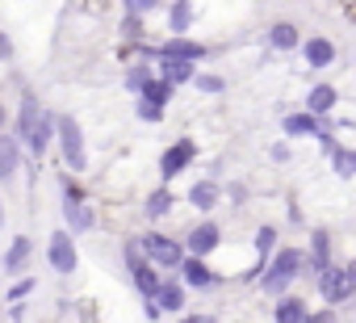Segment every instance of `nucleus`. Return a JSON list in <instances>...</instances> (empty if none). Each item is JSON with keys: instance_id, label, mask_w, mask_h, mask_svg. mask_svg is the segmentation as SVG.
Here are the masks:
<instances>
[{"instance_id": "f257e3e1", "label": "nucleus", "mask_w": 356, "mask_h": 323, "mask_svg": "<svg viewBox=\"0 0 356 323\" xmlns=\"http://www.w3.org/2000/svg\"><path fill=\"white\" fill-rule=\"evenodd\" d=\"M138 248H143V256H147L151 265H159V269H176V265L185 260V244H176V239H168V235H143Z\"/></svg>"}, {"instance_id": "f03ea898", "label": "nucleus", "mask_w": 356, "mask_h": 323, "mask_svg": "<svg viewBox=\"0 0 356 323\" xmlns=\"http://www.w3.org/2000/svg\"><path fill=\"white\" fill-rule=\"evenodd\" d=\"M55 130H59V143H63V159H67V168L72 173H84V134L76 126V118H55Z\"/></svg>"}, {"instance_id": "7ed1b4c3", "label": "nucleus", "mask_w": 356, "mask_h": 323, "mask_svg": "<svg viewBox=\"0 0 356 323\" xmlns=\"http://www.w3.org/2000/svg\"><path fill=\"white\" fill-rule=\"evenodd\" d=\"M63 219L72 231H88L92 227V210L84 206V189L76 181H63Z\"/></svg>"}, {"instance_id": "20e7f679", "label": "nucleus", "mask_w": 356, "mask_h": 323, "mask_svg": "<svg viewBox=\"0 0 356 323\" xmlns=\"http://www.w3.org/2000/svg\"><path fill=\"white\" fill-rule=\"evenodd\" d=\"M318 290H323V298L335 306V302H348L352 294H356V281H352V273L348 269H318Z\"/></svg>"}, {"instance_id": "39448f33", "label": "nucleus", "mask_w": 356, "mask_h": 323, "mask_svg": "<svg viewBox=\"0 0 356 323\" xmlns=\"http://www.w3.org/2000/svg\"><path fill=\"white\" fill-rule=\"evenodd\" d=\"M193 155H197V147H193V139H181V143H172L168 151H163V159H159V173H163V181H172V177H181L189 164H193Z\"/></svg>"}, {"instance_id": "423d86ee", "label": "nucleus", "mask_w": 356, "mask_h": 323, "mask_svg": "<svg viewBox=\"0 0 356 323\" xmlns=\"http://www.w3.org/2000/svg\"><path fill=\"white\" fill-rule=\"evenodd\" d=\"M47 260H51L55 273H72V269H76V244H72L67 231H55V235H51V244H47Z\"/></svg>"}, {"instance_id": "0eeeda50", "label": "nucleus", "mask_w": 356, "mask_h": 323, "mask_svg": "<svg viewBox=\"0 0 356 323\" xmlns=\"http://www.w3.org/2000/svg\"><path fill=\"white\" fill-rule=\"evenodd\" d=\"M218 244H222V231H218V223H197V227L189 231V239H185V248H189L193 256H210Z\"/></svg>"}, {"instance_id": "6e6552de", "label": "nucleus", "mask_w": 356, "mask_h": 323, "mask_svg": "<svg viewBox=\"0 0 356 323\" xmlns=\"http://www.w3.org/2000/svg\"><path fill=\"white\" fill-rule=\"evenodd\" d=\"M277 256L268 260V269L273 273H281V277H298L302 273V265H306V252L302 248H273Z\"/></svg>"}, {"instance_id": "1a4fd4ad", "label": "nucleus", "mask_w": 356, "mask_h": 323, "mask_svg": "<svg viewBox=\"0 0 356 323\" xmlns=\"http://www.w3.org/2000/svg\"><path fill=\"white\" fill-rule=\"evenodd\" d=\"M151 298L159 302V310H172V315L185 310V285H181V281H159Z\"/></svg>"}, {"instance_id": "9d476101", "label": "nucleus", "mask_w": 356, "mask_h": 323, "mask_svg": "<svg viewBox=\"0 0 356 323\" xmlns=\"http://www.w3.org/2000/svg\"><path fill=\"white\" fill-rule=\"evenodd\" d=\"M176 269H185V285H193V290H202V285H210L214 281V273H210V265H206V256H185Z\"/></svg>"}, {"instance_id": "9b49d317", "label": "nucleus", "mask_w": 356, "mask_h": 323, "mask_svg": "<svg viewBox=\"0 0 356 323\" xmlns=\"http://www.w3.org/2000/svg\"><path fill=\"white\" fill-rule=\"evenodd\" d=\"M302 59H306L310 68H327V63H335V42H331V38H306Z\"/></svg>"}, {"instance_id": "f8f14e48", "label": "nucleus", "mask_w": 356, "mask_h": 323, "mask_svg": "<svg viewBox=\"0 0 356 323\" xmlns=\"http://www.w3.org/2000/svg\"><path fill=\"white\" fill-rule=\"evenodd\" d=\"M159 76L168 84H185L193 80V59H172V55H159Z\"/></svg>"}, {"instance_id": "ddd939ff", "label": "nucleus", "mask_w": 356, "mask_h": 323, "mask_svg": "<svg viewBox=\"0 0 356 323\" xmlns=\"http://www.w3.org/2000/svg\"><path fill=\"white\" fill-rule=\"evenodd\" d=\"M22 164V139H9V134H0V181L13 177Z\"/></svg>"}, {"instance_id": "4468645a", "label": "nucleus", "mask_w": 356, "mask_h": 323, "mask_svg": "<svg viewBox=\"0 0 356 323\" xmlns=\"http://www.w3.org/2000/svg\"><path fill=\"white\" fill-rule=\"evenodd\" d=\"M51 134H55V118H51V113H38L34 130L26 134V147H30L34 155H42V151H47V143H51Z\"/></svg>"}, {"instance_id": "2eb2a0df", "label": "nucleus", "mask_w": 356, "mask_h": 323, "mask_svg": "<svg viewBox=\"0 0 356 323\" xmlns=\"http://www.w3.org/2000/svg\"><path fill=\"white\" fill-rule=\"evenodd\" d=\"M298 42H302V34H298L293 22H277V26L268 30V47H273V51H293Z\"/></svg>"}, {"instance_id": "dca6fc26", "label": "nucleus", "mask_w": 356, "mask_h": 323, "mask_svg": "<svg viewBox=\"0 0 356 323\" xmlns=\"http://www.w3.org/2000/svg\"><path fill=\"white\" fill-rule=\"evenodd\" d=\"M335 97H339V93H335V84H314V88H310V97H306V109L323 118V113H331V109H335Z\"/></svg>"}, {"instance_id": "f3484780", "label": "nucleus", "mask_w": 356, "mask_h": 323, "mask_svg": "<svg viewBox=\"0 0 356 323\" xmlns=\"http://www.w3.org/2000/svg\"><path fill=\"white\" fill-rule=\"evenodd\" d=\"M281 130H285L289 139H302V134H314V130H318V113H310V109H302V113H289V118L281 122Z\"/></svg>"}, {"instance_id": "a211bd4d", "label": "nucleus", "mask_w": 356, "mask_h": 323, "mask_svg": "<svg viewBox=\"0 0 356 323\" xmlns=\"http://www.w3.org/2000/svg\"><path fill=\"white\" fill-rule=\"evenodd\" d=\"M159 55H172V59H206V47L202 42H189V38H168L159 47Z\"/></svg>"}, {"instance_id": "6ab92c4d", "label": "nucleus", "mask_w": 356, "mask_h": 323, "mask_svg": "<svg viewBox=\"0 0 356 323\" xmlns=\"http://www.w3.org/2000/svg\"><path fill=\"white\" fill-rule=\"evenodd\" d=\"M306 260H310L314 273L331 265V235H327V231H314V235H310V256H306Z\"/></svg>"}, {"instance_id": "aec40b11", "label": "nucleus", "mask_w": 356, "mask_h": 323, "mask_svg": "<svg viewBox=\"0 0 356 323\" xmlns=\"http://www.w3.org/2000/svg\"><path fill=\"white\" fill-rule=\"evenodd\" d=\"M273 315H277V323H302V319H310V310H306L302 298H281Z\"/></svg>"}, {"instance_id": "412c9836", "label": "nucleus", "mask_w": 356, "mask_h": 323, "mask_svg": "<svg viewBox=\"0 0 356 323\" xmlns=\"http://www.w3.org/2000/svg\"><path fill=\"white\" fill-rule=\"evenodd\" d=\"M327 151H331V168H335L339 177H356V151H352V147H339V143H331Z\"/></svg>"}, {"instance_id": "4be33fe9", "label": "nucleus", "mask_w": 356, "mask_h": 323, "mask_svg": "<svg viewBox=\"0 0 356 323\" xmlns=\"http://www.w3.org/2000/svg\"><path fill=\"white\" fill-rule=\"evenodd\" d=\"M172 93H176V84H168L163 76H159V80H147V84L138 88V97H143V101H155V105H168Z\"/></svg>"}, {"instance_id": "5701e85b", "label": "nucleus", "mask_w": 356, "mask_h": 323, "mask_svg": "<svg viewBox=\"0 0 356 323\" xmlns=\"http://www.w3.org/2000/svg\"><path fill=\"white\" fill-rule=\"evenodd\" d=\"M214 202H218V185H214V181H197V185L189 189V206H197V210H214Z\"/></svg>"}, {"instance_id": "b1692460", "label": "nucleus", "mask_w": 356, "mask_h": 323, "mask_svg": "<svg viewBox=\"0 0 356 323\" xmlns=\"http://www.w3.org/2000/svg\"><path fill=\"white\" fill-rule=\"evenodd\" d=\"M189 22H193V5H189V0H176V5L168 9V26H172V34H185Z\"/></svg>"}, {"instance_id": "393cba45", "label": "nucleus", "mask_w": 356, "mask_h": 323, "mask_svg": "<svg viewBox=\"0 0 356 323\" xmlns=\"http://www.w3.org/2000/svg\"><path fill=\"white\" fill-rule=\"evenodd\" d=\"M38 113H42V109H38V101H34V97H26V101H22V113H17V139H22V143H26V134L34 130Z\"/></svg>"}, {"instance_id": "a878e982", "label": "nucleus", "mask_w": 356, "mask_h": 323, "mask_svg": "<svg viewBox=\"0 0 356 323\" xmlns=\"http://www.w3.org/2000/svg\"><path fill=\"white\" fill-rule=\"evenodd\" d=\"M26 260H30V239L26 235H17L13 244H9V252H5V269H26Z\"/></svg>"}, {"instance_id": "bb28decb", "label": "nucleus", "mask_w": 356, "mask_h": 323, "mask_svg": "<svg viewBox=\"0 0 356 323\" xmlns=\"http://www.w3.org/2000/svg\"><path fill=\"white\" fill-rule=\"evenodd\" d=\"M168 210H172V189H155L147 198V219H163Z\"/></svg>"}, {"instance_id": "cd10ccee", "label": "nucleus", "mask_w": 356, "mask_h": 323, "mask_svg": "<svg viewBox=\"0 0 356 323\" xmlns=\"http://www.w3.org/2000/svg\"><path fill=\"white\" fill-rule=\"evenodd\" d=\"M256 281H260V290H264V294H281V290H289V281H293V277H281V273H273V269H260V273H256Z\"/></svg>"}, {"instance_id": "c85d7f7f", "label": "nucleus", "mask_w": 356, "mask_h": 323, "mask_svg": "<svg viewBox=\"0 0 356 323\" xmlns=\"http://www.w3.org/2000/svg\"><path fill=\"white\" fill-rule=\"evenodd\" d=\"M273 248H277V227H260V231H256V252L268 260V252H273Z\"/></svg>"}, {"instance_id": "c756f323", "label": "nucleus", "mask_w": 356, "mask_h": 323, "mask_svg": "<svg viewBox=\"0 0 356 323\" xmlns=\"http://www.w3.org/2000/svg\"><path fill=\"white\" fill-rule=\"evenodd\" d=\"M122 34H126L130 42H143V13H126V22H122Z\"/></svg>"}, {"instance_id": "7c9ffc66", "label": "nucleus", "mask_w": 356, "mask_h": 323, "mask_svg": "<svg viewBox=\"0 0 356 323\" xmlns=\"http://www.w3.org/2000/svg\"><path fill=\"white\" fill-rule=\"evenodd\" d=\"M138 118H143V122H159V118H163V105H155V101H143V97H138Z\"/></svg>"}, {"instance_id": "2f4dec72", "label": "nucleus", "mask_w": 356, "mask_h": 323, "mask_svg": "<svg viewBox=\"0 0 356 323\" xmlns=\"http://www.w3.org/2000/svg\"><path fill=\"white\" fill-rule=\"evenodd\" d=\"M147 80H151V72H147V68H143V63H138V68H130V76H126V84H130V88H134V93H138V88H143V84H147Z\"/></svg>"}, {"instance_id": "473e14b6", "label": "nucleus", "mask_w": 356, "mask_h": 323, "mask_svg": "<svg viewBox=\"0 0 356 323\" xmlns=\"http://www.w3.org/2000/svg\"><path fill=\"white\" fill-rule=\"evenodd\" d=\"M193 80H197V88H202V93H222V88H227V84H222V76H193Z\"/></svg>"}, {"instance_id": "72a5a7b5", "label": "nucleus", "mask_w": 356, "mask_h": 323, "mask_svg": "<svg viewBox=\"0 0 356 323\" xmlns=\"http://www.w3.org/2000/svg\"><path fill=\"white\" fill-rule=\"evenodd\" d=\"M30 290H34V277H22V281H17V285L9 290V302H22V298H26Z\"/></svg>"}, {"instance_id": "f704fd0d", "label": "nucleus", "mask_w": 356, "mask_h": 323, "mask_svg": "<svg viewBox=\"0 0 356 323\" xmlns=\"http://www.w3.org/2000/svg\"><path fill=\"white\" fill-rule=\"evenodd\" d=\"M155 5H159V0H126V9H130V13H151Z\"/></svg>"}, {"instance_id": "c9c22d12", "label": "nucleus", "mask_w": 356, "mask_h": 323, "mask_svg": "<svg viewBox=\"0 0 356 323\" xmlns=\"http://www.w3.org/2000/svg\"><path fill=\"white\" fill-rule=\"evenodd\" d=\"M339 9H343L348 22H356V0H339Z\"/></svg>"}, {"instance_id": "e433bc0d", "label": "nucleus", "mask_w": 356, "mask_h": 323, "mask_svg": "<svg viewBox=\"0 0 356 323\" xmlns=\"http://www.w3.org/2000/svg\"><path fill=\"white\" fill-rule=\"evenodd\" d=\"M273 159H277V164H285V159H289V147H285V143H277V147H273Z\"/></svg>"}, {"instance_id": "4c0bfd02", "label": "nucleus", "mask_w": 356, "mask_h": 323, "mask_svg": "<svg viewBox=\"0 0 356 323\" xmlns=\"http://www.w3.org/2000/svg\"><path fill=\"white\" fill-rule=\"evenodd\" d=\"M348 273H352V281H356V260H352V265H348Z\"/></svg>"}, {"instance_id": "58836bf2", "label": "nucleus", "mask_w": 356, "mask_h": 323, "mask_svg": "<svg viewBox=\"0 0 356 323\" xmlns=\"http://www.w3.org/2000/svg\"><path fill=\"white\" fill-rule=\"evenodd\" d=\"M0 126H5V105H0Z\"/></svg>"}, {"instance_id": "ea45409f", "label": "nucleus", "mask_w": 356, "mask_h": 323, "mask_svg": "<svg viewBox=\"0 0 356 323\" xmlns=\"http://www.w3.org/2000/svg\"><path fill=\"white\" fill-rule=\"evenodd\" d=\"M0 223H5V206H0Z\"/></svg>"}]
</instances>
